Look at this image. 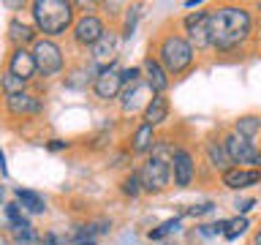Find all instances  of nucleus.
I'll use <instances>...</instances> for the list:
<instances>
[{
  "label": "nucleus",
  "instance_id": "nucleus-1",
  "mask_svg": "<svg viewBox=\"0 0 261 245\" xmlns=\"http://www.w3.org/2000/svg\"><path fill=\"white\" fill-rule=\"evenodd\" d=\"M210 33L212 44L218 49L240 46L250 33V14L240 6H223L210 14Z\"/></svg>",
  "mask_w": 261,
  "mask_h": 245
},
{
  "label": "nucleus",
  "instance_id": "nucleus-2",
  "mask_svg": "<svg viewBox=\"0 0 261 245\" xmlns=\"http://www.w3.org/2000/svg\"><path fill=\"white\" fill-rule=\"evenodd\" d=\"M33 16L41 33L49 36H60L73 19V6L65 0H36L33 3Z\"/></svg>",
  "mask_w": 261,
  "mask_h": 245
},
{
  "label": "nucleus",
  "instance_id": "nucleus-3",
  "mask_svg": "<svg viewBox=\"0 0 261 245\" xmlns=\"http://www.w3.org/2000/svg\"><path fill=\"white\" fill-rule=\"evenodd\" d=\"M191 60H193V46L188 44L185 38H179V36L163 38V44H161V63H163V68H166L169 74L185 71L188 65H191Z\"/></svg>",
  "mask_w": 261,
  "mask_h": 245
},
{
  "label": "nucleus",
  "instance_id": "nucleus-4",
  "mask_svg": "<svg viewBox=\"0 0 261 245\" xmlns=\"http://www.w3.org/2000/svg\"><path fill=\"white\" fill-rule=\"evenodd\" d=\"M33 57H36V68L44 74V77H55V74L63 68V52L55 41L38 38L36 44H33Z\"/></svg>",
  "mask_w": 261,
  "mask_h": 245
},
{
  "label": "nucleus",
  "instance_id": "nucleus-5",
  "mask_svg": "<svg viewBox=\"0 0 261 245\" xmlns=\"http://www.w3.org/2000/svg\"><path fill=\"white\" fill-rule=\"evenodd\" d=\"M226 153L234 163H248L253 169H261V150H256L248 139H242L237 134L226 136Z\"/></svg>",
  "mask_w": 261,
  "mask_h": 245
},
{
  "label": "nucleus",
  "instance_id": "nucleus-6",
  "mask_svg": "<svg viewBox=\"0 0 261 245\" xmlns=\"http://www.w3.org/2000/svg\"><path fill=\"white\" fill-rule=\"evenodd\" d=\"M185 30H188V44L196 49H204L212 44V33H210V11H196L191 16H185Z\"/></svg>",
  "mask_w": 261,
  "mask_h": 245
},
{
  "label": "nucleus",
  "instance_id": "nucleus-7",
  "mask_svg": "<svg viewBox=\"0 0 261 245\" xmlns=\"http://www.w3.org/2000/svg\"><path fill=\"white\" fill-rule=\"evenodd\" d=\"M169 172H171V166H169L166 161L150 158V161L144 163V169L139 172L142 188H144V191H163V188H166V183H169Z\"/></svg>",
  "mask_w": 261,
  "mask_h": 245
},
{
  "label": "nucleus",
  "instance_id": "nucleus-8",
  "mask_svg": "<svg viewBox=\"0 0 261 245\" xmlns=\"http://www.w3.org/2000/svg\"><path fill=\"white\" fill-rule=\"evenodd\" d=\"M120 87H122V79H120V71H117V68H103V71L95 77V85H93L95 95L103 98V101L117 98Z\"/></svg>",
  "mask_w": 261,
  "mask_h": 245
},
{
  "label": "nucleus",
  "instance_id": "nucleus-9",
  "mask_svg": "<svg viewBox=\"0 0 261 245\" xmlns=\"http://www.w3.org/2000/svg\"><path fill=\"white\" fill-rule=\"evenodd\" d=\"M103 33L106 30H103V24H101L98 16H82V19L76 22V28H73V36H76V41L85 44V46H95Z\"/></svg>",
  "mask_w": 261,
  "mask_h": 245
},
{
  "label": "nucleus",
  "instance_id": "nucleus-10",
  "mask_svg": "<svg viewBox=\"0 0 261 245\" xmlns=\"http://www.w3.org/2000/svg\"><path fill=\"white\" fill-rule=\"evenodd\" d=\"M8 68H11L14 77H19L22 82L33 79V74H36V57H33V52H28L24 46H19L16 52L11 55V60H8Z\"/></svg>",
  "mask_w": 261,
  "mask_h": 245
},
{
  "label": "nucleus",
  "instance_id": "nucleus-11",
  "mask_svg": "<svg viewBox=\"0 0 261 245\" xmlns=\"http://www.w3.org/2000/svg\"><path fill=\"white\" fill-rule=\"evenodd\" d=\"M6 106L14 117H24V114H36L41 109V101L33 93H14V95H6Z\"/></svg>",
  "mask_w": 261,
  "mask_h": 245
},
{
  "label": "nucleus",
  "instance_id": "nucleus-12",
  "mask_svg": "<svg viewBox=\"0 0 261 245\" xmlns=\"http://www.w3.org/2000/svg\"><path fill=\"white\" fill-rule=\"evenodd\" d=\"M258 180H261V169H228V172H223V185L234 188V191L256 185Z\"/></svg>",
  "mask_w": 261,
  "mask_h": 245
},
{
  "label": "nucleus",
  "instance_id": "nucleus-13",
  "mask_svg": "<svg viewBox=\"0 0 261 245\" xmlns=\"http://www.w3.org/2000/svg\"><path fill=\"white\" fill-rule=\"evenodd\" d=\"M171 163H174V183L179 188L191 185V180H193V158H191V153L188 150H174Z\"/></svg>",
  "mask_w": 261,
  "mask_h": 245
},
{
  "label": "nucleus",
  "instance_id": "nucleus-14",
  "mask_svg": "<svg viewBox=\"0 0 261 245\" xmlns=\"http://www.w3.org/2000/svg\"><path fill=\"white\" fill-rule=\"evenodd\" d=\"M117 49H120V41L114 33H103L101 38H98V44L93 46V52H95V63H109L117 57Z\"/></svg>",
  "mask_w": 261,
  "mask_h": 245
},
{
  "label": "nucleus",
  "instance_id": "nucleus-15",
  "mask_svg": "<svg viewBox=\"0 0 261 245\" xmlns=\"http://www.w3.org/2000/svg\"><path fill=\"white\" fill-rule=\"evenodd\" d=\"M144 71H147V87H150V90H155V93H163V90L169 87L166 71L161 68V63H158V60L147 57V60H144Z\"/></svg>",
  "mask_w": 261,
  "mask_h": 245
},
{
  "label": "nucleus",
  "instance_id": "nucleus-16",
  "mask_svg": "<svg viewBox=\"0 0 261 245\" xmlns=\"http://www.w3.org/2000/svg\"><path fill=\"white\" fill-rule=\"evenodd\" d=\"M166 114H169V101L163 95H152L150 104H147V109H144L147 126H158V122L166 120Z\"/></svg>",
  "mask_w": 261,
  "mask_h": 245
},
{
  "label": "nucleus",
  "instance_id": "nucleus-17",
  "mask_svg": "<svg viewBox=\"0 0 261 245\" xmlns=\"http://www.w3.org/2000/svg\"><path fill=\"white\" fill-rule=\"evenodd\" d=\"M152 93V90L150 87H144V85H134V90H125V98H122V112H136L139 109V106H142L144 101L147 104H150V98H144V95H150Z\"/></svg>",
  "mask_w": 261,
  "mask_h": 245
},
{
  "label": "nucleus",
  "instance_id": "nucleus-18",
  "mask_svg": "<svg viewBox=\"0 0 261 245\" xmlns=\"http://www.w3.org/2000/svg\"><path fill=\"white\" fill-rule=\"evenodd\" d=\"M16 199L22 202V207L28 210V212H44L46 210V202H44V196H38L36 191H16Z\"/></svg>",
  "mask_w": 261,
  "mask_h": 245
},
{
  "label": "nucleus",
  "instance_id": "nucleus-19",
  "mask_svg": "<svg viewBox=\"0 0 261 245\" xmlns=\"http://www.w3.org/2000/svg\"><path fill=\"white\" fill-rule=\"evenodd\" d=\"M8 38L14 41V44H28V41L36 38V33H33L30 24H24L19 19H14L11 24H8Z\"/></svg>",
  "mask_w": 261,
  "mask_h": 245
},
{
  "label": "nucleus",
  "instance_id": "nucleus-20",
  "mask_svg": "<svg viewBox=\"0 0 261 245\" xmlns=\"http://www.w3.org/2000/svg\"><path fill=\"white\" fill-rule=\"evenodd\" d=\"M134 153H147V150H152V126H139L136 128V134H134Z\"/></svg>",
  "mask_w": 261,
  "mask_h": 245
},
{
  "label": "nucleus",
  "instance_id": "nucleus-21",
  "mask_svg": "<svg viewBox=\"0 0 261 245\" xmlns=\"http://www.w3.org/2000/svg\"><path fill=\"white\" fill-rule=\"evenodd\" d=\"M258 131H261V120L256 117V114H245V117L237 120V136L250 139V136H256Z\"/></svg>",
  "mask_w": 261,
  "mask_h": 245
},
{
  "label": "nucleus",
  "instance_id": "nucleus-22",
  "mask_svg": "<svg viewBox=\"0 0 261 245\" xmlns=\"http://www.w3.org/2000/svg\"><path fill=\"white\" fill-rule=\"evenodd\" d=\"M11 232H14V237H16V240H22V242H30L33 237H36V232H33V226H30L24 218L14 220V224H11Z\"/></svg>",
  "mask_w": 261,
  "mask_h": 245
},
{
  "label": "nucleus",
  "instance_id": "nucleus-23",
  "mask_svg": "<svg viewBox=\"0 0 261 245\" xmlns=\"http://www.w3.org/2000/svg\"><path fill=\"white\" fill-rule=\"evenodd\" d=\"M207 153H210V161L215 163L218 169L228 172V161H231V158H228V153H226V150H220L218 144H210V147H207Z\"/></svg>",
  "mask_w": 261,
  "mask_h": 245
},
{
  "label": "nucleus",
  "instance_id": "nucleus-24",
  "mask_svg": "<svg viewBox=\"0 0 261 245\" xmlns=\"http://www.w3.org/2000/svg\"><path fill=\"white\" fill-rule=\"evenodd\" d=\"M177 229H179V220H177V218L163 220L158 229H152V232H150V240H163V237H169L171 232H177Z\"/></svg>",
  "mask_w": 261,
  "mask_h": 245
},
{
  "label": "nucleus",
  "instance_id": "nucleus-25",
  "mask_svg": "<svg viewBox=\"0 0 261 245\" xmlns=\"http://www.w3.org/2000/svg\"><path fill=\"white\" fill-rule=\"evenodd\" d=\"M245 229H248V218L240 215V218H234V220H226V237L228 240H234V237H240Z\"/></svg>",
  "mask_w": 261,
  "mask_h": 245
},
{
  "label": "nucleus",
  "instance_id": "nucleus-26",
  "mask_svg": "<svg viewBox=\"0 0 261 245\" xmlns=\"http://www.w3.org/2000/svg\"><path fill=\"white\" fill-rule=\"evenodd\" d=\"M171 155H174V150H171V147H169L166 142H152V155H150V158L171 163Z\"/></svg>",
  "mask_w": 261,
  "mask_h": 245
},
{
  "label": "nucleus",
  "instance_id": "nucleus-27",
  "mask_svg": "<svg viewBox=\"0 0 261 245\" xmlns=\"http://www.w3.org/2000/svg\"><path fill=\"white\" fill-rule=\"evenodd\" d=\"M22 87H24V82L19 77H14L11 71L3 77V90H6V95H14V93H22Z\"/></svg>",
  "mask_w": 261,
  "mask_h": 245
},
{
  "label": "nucleus",
  "instance_id": "nucleus-28",
  "mask_svg": "<svg viewBox=\"0 0 261 245\" xmlns=\"http://www.w3.org/2000/svg\"><path fill=\"white\" fill-rule=\"evenodd\" d=\"M139 191H142V180H139V175H130V177L122 180V193L139 196Z\"/></svg>",
  "mask_w": 261,
  "mask_h": 245
},
{
  "label": "nucleus",
  "instance_id": "nucleus-29",
  "mask_svg": "<svg viewBox=\"0 0 261 245\" xmlns=\"http://www.w3.org/2000/svg\"><path fill=\"white\" fill-rule=\"evenodd\" d=\"M120 79H122V82H128V85H136V82H139V68L120 71Z\"/></svg>",
  "mask_w": 261,
  "mask_h": 245
},
{
  "label": "nucleus",
  "instance_id": "nucleus-30",
  "mask_svg": "<svg viewBox=\"0 0 261 245\" xmlns=\"http://www.w3.org/2000/svg\"><path fill=\"white\" fill-rule=\"evenodd\" d=\"M210 210H212V204H199V207H191V215H204Z\"/></svg>",
  "mask_w": 261,
  "mask_h": 245
},
{
  "label": "nucleus",
  "instance_id": "nucleus-31",
  "mask_svg": "<svg viewBox=\"0 0 261 245\" xmlns=\"http://www.w3.org/2000/svg\"><path fill=\"white\" fill-rule=\"evenodd\" d=\"M253 207V199H248V202H242V204H237V210H240V212H248Z\"/></svg>",
  "mask_w": 261,
  "mask_h": 245
},
{
  "label": "nucleus",
  "instance_id": "nucleus-32",
  "mask_svg": "<svg viewBox=\"0 0 261 245\" xmlns=\"http://www.w3.org/2000/svg\"><path fill=\"white\" fill-rule=\"evenodd\" d=\"M41 245H55V237H46V242H41Z\"/></svg>",
  "mask_w": 261,
  "mask_h": 245
},
{
  "label": "nucleus",
  "instance_id": "nucleus-33",
  "mask_svg": "<svg viewBox=\"0 0 261 245\" xmlns=\"http://www.w3.org/2000/svg\"><path fill=\"white\" fill-rule=\"evenodd\" d=\"M79 245H95L93 240H85V242H79Z\"/></svg>",
  "mask_w": 261,
  "mask_h": 245
},
{
  "label": "nucleus",
  "instance_id": "nucleus-34",
  "mask_svg": "<svg viewBox=\"0 0 261 245\" xmlns=\"http://www.w3.org/2000/svg\"><path fill=\"white\" fill-rule=\"evenodd\" d=\"M256 245H261V232L256 234Z\"/></svg>",
  "mask_w": 261,
  "mask_h": 245
},
{
  "label": "nucleus",
  "instance_id": "nucleus-35",
  "mask_svg": "<svg viewBox=\"0 0 261 245\" xmlns=\"http://www.w3.org/2000/svg\"><path fill=\"white\" fill-rule=\"evenodd\" d=\"M258 11H261V3H258Z\"/></svg>",
  "mask_w": 261,
  "mask_h": 245
},
{
  "label": "nucleus",
  "instance_id": "nucleus-36",
  "mask_svg": "<svg viewBox=\"0 0 261 245\" xmlns=\"http://www.w3.org/2000/svg\"><path fill=\"white\" fill-rule=\"evenodd\" d=\"M0 191H3V188H0Z\"/></svg>",
  "mask_w": 261,
  "mask_h": 245
}]
</instances>
